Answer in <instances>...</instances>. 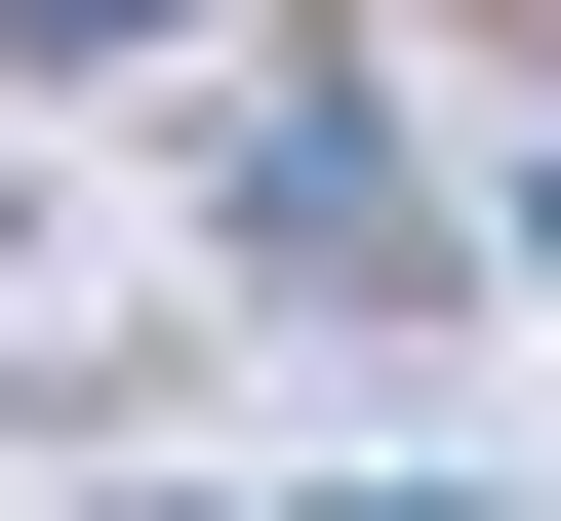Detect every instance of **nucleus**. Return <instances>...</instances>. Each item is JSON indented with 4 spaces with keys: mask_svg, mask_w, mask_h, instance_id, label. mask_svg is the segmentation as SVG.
Returning <instances> with one entry per match:
<instances>
[{
    "mask_svg": "<svg viewBox=\"0 0 561 521\" xmlns=\"http://www.w3.org/2000/svg\"><path fill=\"white\" fill-rule=\"evenodd\" d=\"M0 41H201V0H0Z\"/></svg>",
    "mask_w": 561,
    "mask_h": 521,
    "instance_id": "obj_2",
    "label": "nucleus"
},
{
    "mask_svg": "<svg viewBox=\"0 0 561 521\" xmlns=\"http://www.w3.org/2000/svg\"><path fill=\"white\" fill-rule=\"evenodd\" d=\"M241 241H280V281H401V161H362V81H280V121H241Z\"/></svg>",
    "mask_w": 561,
    "mask_h": 521,
    "instance_id": "obj_1",
    "label": "nucleus"
}]
</instances>
